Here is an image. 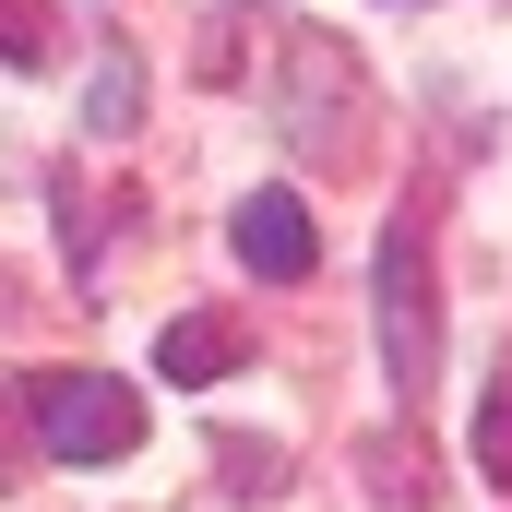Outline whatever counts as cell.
Segmentation results:
<instances>
[{"label":"cell","instance_id":"cell-1","mask_svg":"<svg viewBox=\"0 0 512 512\" xmlns=\"http://www.w3.org/2000/svg\"><path fill=\"white\" fill-rule=\"evenodd\" d=\"M36 441H48V465H120L131 441H143V393L120 370H36Z\"/></svg>","mask_w":512,"mask_h":512},{"label":"cell","instance_id":"cell-2","mask_svg":"<svg viewBox=\"0 0 512 512\" xmlns=\"http://www.w3.org/2000/svg\"><path fill=\"white\" fill-rule=\"evenodd\" d=\"M382 370H393L405 405L441 370V286H429V227H417V215L382 227Z\"/></svg>","mask_w":512,"mask_h":512},{"label":"cell","instance_id":"cell-3","mask_svg":"<svg viewBox=\"0 0 512 512\" xmlns=\"http://www.w3.org/2000/svg\"><path fill=\"white\" fill-rule=\"evenodd\" d=\"M227 239H239V262L274 274V286H298L310 251H322V227H310V203H298V191H251V203L227 215Z\"/></svg>","mask_w":512,"mask_h":512},{"label":"cell","instance_id":"cell-4","mask_svg":"<svg viewBox=\"0 0 512 512\" xmlns=\"http://www.w3.org/2000/svg\"><path fill=\"white\" fill-rule=\"evenodd\" d=\"M155 370L167 382H227V370H251V322H227V310H179L167 334H155Z\"/></svg>","mask_w":512,"mask_h":512},{"label":"cell","instance_id":"cell-5","mask_svg":"<svg viewBox=\"0 0 512 512\" xmlns=\"http://www.w3.org/2000/svg\"><path fill=\"white\" fill-rule=\"evenodd\" d=\"M477 465H489V489H512V370L489 382V405H477Z\"/></svg>","mask_w":512,"mask_h":512},{"label":"cell","instance_id":"cell-6","mask_svg":"<svg viewBox=\"0 0 512 512\" xmlns=\"http://www.w3.org/2000/svg\"><path fill=\"white\" fill-rule=\"evenodd\" d=\"M131 108H143V72L108 60V72H96V96H84V120H96V131H131Z\"/></svg>","mask_w":512,"mask_h":512},{"label":"cell","instance_id":"cell-7","mask_svg":"<svg viewBox=\"0 0 512 512\" xmlns=\"http://www.w3.org/2000/svg\"><path fill=\"white\" fill-rule=\"evenodd\" d=\"M0 60H48V12L36 0H0Z\"/></svg>","mask_w":512,"mask_h":512},{"label":"cell","instance_id":"cell-8","mask_svg":"<svg viewBox=\"0 0 512 512\" xmlns=\"http://www.w3.org/2000/svg\"><path fill=\"white\" fill-rule=\"evenodd\" d=\"M227 477H239V501H274V489H286V477H274V453H262V441H227Z\"/></svg>","mask_w":512,"mask_h":512},{"label":"cell","instance_id":"cell-9","mask_svg":"<svg viewBox=\"0 0 512 512\" xmlns=\"http://www.w3.org/2000/svg\"><path fill=\"white\" fill-rule=\"evenodd\" d=\"M12 417H24V370H0V477H24V453H12Z\"/></svg>","mask_w":512,"mask_h":512}]
</instances>
